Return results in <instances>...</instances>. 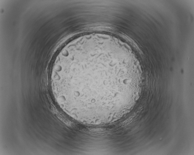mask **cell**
Segmentation results:
<instances>
[{"label": "cell", "instance_id": "cell-1", "mask_svg": "<svg viewBox=\"0 0 194 155\" xmlns=\"http://www.w3.org/2000/svg\"><path fill=\"white\" fill-rule=\"evenodd\" d=\"M111 61L100 57L74 59L64 79L72 95L89 103L111 100L113 93Z\"/></svg>", "mask_w": 194, "mask_h": 155}]
</instances>
